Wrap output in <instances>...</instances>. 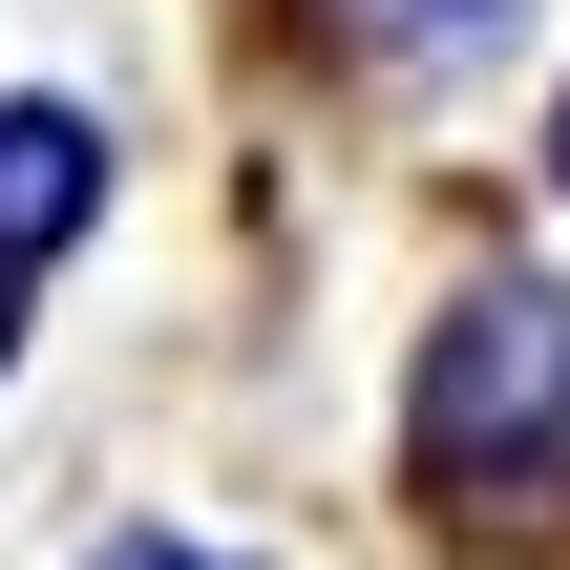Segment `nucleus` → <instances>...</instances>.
Returning <instances> with one entry per match:
<instances>
[{
    "mask_svg": "<svg viewBox=\"0 0 570 570\" xmlns=\"http://www.w3.org/2000/svg\"><path fill=\"white\" fill-rule=\"evenodd\" d=\"M570 423V296H465L444 317V360H423V465H529Z\"/></svg>",
    "mask_w": 570,
    "mask_h": 570,
    "instance_id": "obj_1",
    "label": "nucleus"
},
{
    "mask_svg": "<svg viewBox=\"0 0 570 570\" xmlns=\"http://www.w3.org/2000/svg\"><path fill=\"white\" fill-rule=\"evenodd\" d=\"M63 212H85V127L63 106H0V254H42Z\"/></svg>",
    "mask_w": 570,
    "mask_h": 570,
    "instance_id": "obj_2",
    "label": "nucleus"
}]
</instances>
